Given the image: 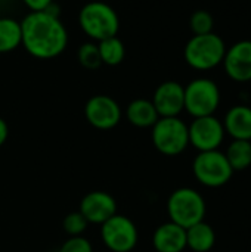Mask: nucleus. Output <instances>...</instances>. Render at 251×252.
Here are the masks:
<instances>
[{"label": "nucleus", "mask_w": 251, "mask_h": 252, "mask_svg": "<svg viewBox=\"0 0 251 252\" xmlns=\"http://www.w3.org/2000/svg\"><path fill=\"white\" fill-rule=\"evenodd\" d=\"M124 115H126L127 121L138 128H151L160 118L152 100H149V99L132 100L127 105Z\"/></svg>", "instance_id": "obj_16"}, {"label": "nucleus", "mask_w": 251, "mask_h": 252, "mask_svg": "<svg viewBox=\"0 0 251 252\" xmlns=\"http://www.w3.org/2000/svg\"><path fill=\"white\" fill-rule=\"evenodd\" d=\"M157 252H183L186 250V229L173 221L160 224L152 235Z\"/></svg>", "instance_id": "obj_14"}, {"label": "nucleus", "mask_w": 251, "mask_h": 252, "mask_svg": "<svg viewBox=\"0 0 251 252\" xmlns=\"http://www.w3.org/2000/svg\"><path fill=\"white\" fill-rule=\"evenodd\" d=\"M58 252H93V248L84 236H70Z\"/></svg>", "instance_id": "obj_24"}, {"label": "nucleus", "mask_w": 251, "mask_h": 252, "mask_svg": "<svg viewBox=\"0 0 251 252\" xmlns=\"http://www.w3.org/2000/svg\"><path fill=\"white\" fill-rule=\"evenodd\" d=\"M250 84H251V81H250Z\"/></svg>", "instance_id": "obj_27"}, {"label": "nucleus", "mask_w": 251, "mask_h": 252, "mask_svg": "<svg viewBox=\"0 0 251 252\" xmlns=\"http://www.w3.org/2000/svg\"><path fill=\"white\" fill-rule=\"evenodd\" d=\"M213 27H215V19L212 13L207 10L203 9L195 10L189 18V28L194 32V35L213 32Z\"/></svg>", "instance_id": "obj_22"}, {"label": "nucleus", "mask_w": 251, "mask_h": 252, "mask_svg": "<svg viewBox=\"0 0 251 252\" xmlns=\"http://www.w3.org/2000/svg\"><path fill=\"white\" fill-rule=\"evenodd\" d=\"M231 168L235 171H244L251 167V142L250 140H232L223 152Z\"/></svg>", "instance_id": "obj_19"}, {"label": "nucleus", "mask_w": 251, "mask_h": 252, "mask_svg": "<svg viewBox=\"0 0 251 252\" xmlns=\"http://www.w3.org/2000/svg\"><path fill=\"white\" fill-rule=\"evenodd\" d=\"M98 49H99L102 65L117 66L126 58V47L124 43L118 38V35L98 41Z\"/></svg>", "instance_id": "obj_20"}, {"label": "nucleus", "mask_w": 251, "mask_h": 252, "mask_svg": "<svg viewBox=\"0 0 251 252\" xmlns=\"http://www.w3.org/2000/svg\"><path fill=\"white\" fill-rule=\"evenodd\" d=\"M216 244L215 229L206 223L200 221L186 229V248L194 252H209Z\"/></svg>", "instance_id": "obj_17"}, {"label": "nucleus", "mask_w": 251, "mask_h": 252, "mask_svg": "<svg viewBox=\"0 0 251 252\" xmlns=\"http://www.w3.org/2000/svg\"><path fill=\"white\" fill-rule=\"evenodd\" d=\"M226 53L225 40L216 34H200L192 35L183 49L185 62L195 71H212L222 65Z\"/></svg>", "instance_id": "obj_3"}, {"label": "nucleus", "mask_w": 251, "mask_h": 252, "mask_svg": "<svg viewBox=\"0 0 251 252\" xmlns=\"http://www.w3.org/2000/svg\"><path fill=\"white\" fill-rule=\"evenodd\" d=\"M192 173L197 182L206 188L217 189L228 185L234 176L225 154L219 149L198 152L192 162Z\"/></svg>", "instance_id": "obj_7"}, {"label": "nucleus", "mask_w": 251, "mask_h": 252, "mask_svg": "<svg viewBox=\"0 0 251 252\" xmlns=\"http://www.w3.org/2000/svg\"><path fill=\"white\" fill-rule=\"evenodd\" d=\"M87 226H89L87 220L83 217V214L78 210L72 211V213H68L64 217V220H62L64 232L68 236H83V233L86 232Z\"/></svg>", "instance_id": "obj_23"}, {"label": "nucleus", "mask_w": 251, "mask_h": 252, "mask_svg": "<svg viewBox=\"0 0 251 252\" xmlns=\"http://www.w3.org/2000/svg\"><path fill=\"white\" fill-rule=\"evenodd\" d=\"M223 69L235 83L251 81V40H240L226 47L223 58Z\"/></svg>", "instance_id": "obj_11"}, {"label": "nucleus", "mask_w": 251, "mask_h": 252, "mask_svg": "<svg viewBox=\"0 0 251 252\" xmlns=\"http://www.w3.org/2000/svg\"><path fill=\"white\" fill-rule=\"evenodd\" d=\"M78 211L83 214L89 224H104L107 220L117 214V202L111 193L104 190H93L81 198Z\"/></svg>", "instance_id": "obj_13"}, {"label": "nucleus", "mask_w": 251, "mask_h": 252, "mask_svg": "<svg viewBox=\"0 0 251 252\" xmlns=\"http://www.w3.org/2000/svg\"><path fill=\"white\" fill-rule=\"evenodd\" d=\"M24 49L28 55L40 61L55 59L68 46V31L61 21L44 10L28 12L21 21Z\"/></svg>", "instance_id": "obj_1"}, {"label": "nucleus", "mask_w": 251, "mask_h": 252, "mask_svg": "<svg viewBox=\"0 0 251 252\" xmlns=\"http://www.w3.org/2000/svg\"><path fill=\"white\" fill-rule=\"evenodd\" d=\"M77 59H78V63L84 69H90V71L99 69L102 66V61H101L98 43L90 40V41L80 44L77 50Z\"/></svg>", "instance_id": "obj_21"}, {"label": "nucleus", "mask_w": 251, "mask_h": 252, "mask_svg": "<svg viewBox=\"0 0 251 252\" xmlns=\"http://www.w3.org/2000/svg\"><path fill=\"white\" fill-rule=\"evenodd\" d=\"M22 43L21 21L15 18H0V53H9L16 50Z\"/></svg>", "instance_id": "obj_18"}, {"label": "nucleus", "mask_w": 251, "mask_h": 252, "mask_svg": "<svg viewBox=\"0 0 251 252\" xmlns=\"http://www.w3.org/2000/svg\"><path fill=\"white\" fill-rule=\"evenodd\" d=\"M206 213V199L192 188H179L173 190L167 199V214L170 221L183 229L204 221Z\"/></svg>", "instance_id": "obj_4"}, {"label": "nucleus", "mask_w": 251, "mask_h": 252, "mask_svg": "<svg viewBox=\"0 0 251 252\" xmlns=\"http://www.w3.org/2000/svg\"><path fill=\"white\" fill-rule=\"evenodd\" d=\"M84 117L96 130H112L121 118L123 109L118 102L108 94H95L84 105Z\"/></svg>", "instance_id": "obj_10"}, {"label": "nucleus", "mask_w": 251, "mask_h": 252, "mask_svg": "<svg viewBox=\"0 0 251 252\" xmlns=\"http://www.w3.org/2000/svg\"><path fill=\"white\" fill-rule=\"evenodd\" d=\"M101 239L112 252H132L139 241L136 224L123 214H115L101 224Z\"/></svg>", "instance_id": "obj_8"}, {"label": "nucleus", "mask_w": 251, "mask_h": 252, "mask_svg": "<svg viewBox=\"0 0 251 252\" xmlns=\"http://www.w3.org/2000/svg\"><path fill=\"white\" fill-rule=\"evenodd\" d=\"M151 140L160 154L166 157L180 155L189 146L188 124L179 117H160L151 127Z\"/></svg>", "instance_id": "obj_5"}, {"label": "nucleus", "mask_w": 251, "mask_h": 252, "mask_svg": "<svg viewBox=\"0 0 251 252\" xmlns=\"http://www.w3.org/2000/svg\"><path fill=\"white\" fill-rule=\"evenodd\" d=\"M55 0H22V3L30 9V12H40L44 10L50 3Z\"/></svg>", "instance_id": "obj_25"}, {"label": "nucleus", "mask_w": 251, "mask_h": 252, "mask_svg": "<svg viewBox=\"0 0 251 252\" xmlns=\"http://www.w3.org/2000/svg\"><path fill=\"white\" fill-rule=\"evenodd\" d=\"M78 25L92 41H102L120 31V18L115 9L101 0L86 3L78 12Z\"/></svg>", "instance_id": "obj_2"}, {"label": "nucleus", "mask_w": 251, "mask_h": 252, "mask_svg": "<svg viewBox=\"0 0 251 252\" xmlns=\"http://www.w3.org/2000/svg\"><path fill=\"white\" fill-rule=\"evenodd\" d=\"M151 100L160 117H179L185 111V86L175 80L163 81Z\"/></svg>", "instance_id": "obj_12"}, {"label": "nucleus", "mask_w": 251, "mask_h": 252, "mask_svg": "<svg viewBox=\"0 0 251 252\" xmlns=\"http://www.w3.org/2000/svg\"><path fill=\"white\" fill-rule=\"evenodd\" d=\"M188 134L189 145L194 146L198 152L219 149L226 136L223 123L215 115L194 118L188 126Z\"/></svg>", "instance_id": "obj_9"}, {"label": "nucleus", "mask_w": 251, "mask_h": 252, "mask_svg": "<svg viewBox=\"0 0 251 252\" xmlns=\"http://www.w3.org/2000/svg\"><path fill=\"white\" fill-rule=\"evenodd\" d=\"M7 136H9V127L6 124V121L0 117V148L4 145V142L7 140Z\"/></svg>", "instance_id": "obj_26"}, {"label": "nucleus", "mask_w": 251, "mask_h": 252, "mask_svg": "<svg viewBox=\"0 0 251 252\" xmlns=\"http://www.w3.org/2000/svg\"><path fill=\"white\" fill-rule=\"evenodd\" d=\"M223 128L232 140H250L251 142V106L235 105L228 109L223 117Z\"/></svg>", "instance_id": "obj_15"}, {"label": "nucleus", "mask_w": 251, "mask_h": 252, "mask_svg": "<svg viewBox=\"0 0 251 252\" xmlns=\"http://www.w3.org/2000/svg\"><path fill=\"white\" fill-rule=\"evenodd\" d=\"M220 99V89L212 78L198 77L185 86V111L192 118L215 115Z\"/></svg>", "instance_id": "obj_6"}]
</instances>
